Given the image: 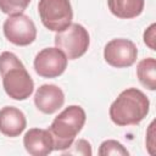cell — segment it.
<instances>
[{
    "label": "cell",
    "mask_w": 156,
    "mask_h": 156,
    "mask_svg": "<svg viewBox=\"0 0 156 156\" xmlns=\"http://www.w3.org/2000/svg\"><path fill=\"white\" fill-rule=\"evenodd\" d=\"M0 76L5 93L13 100L28 99L34 91V82L22 61L11 51L0 54Z\"/></svg>",
    "instance_id": "cell-1"
},
{
    "label": "cell",
    "mask_w": 156,
    "mask_h": 156,
    "mask_svg": "<svg viewBox=\"0 0 156 156\" xmlns=\"http://www.w3.org/2000/svg\"><path fill=\"white\" fill-rule=\"evenodd\" d=\"M150 111L147 96L136 88L124 89L111 104L108 115L118 127L139 124Z\"/></svg>",
    "instance_id": "cell-2"
},
{
    "label": "cell",
    "mask_w": 156,
    "mask_h": 156,
    "mask_svg": "<svg viewBox=\"0 0 156 156\" xmlns=\"http://www.w3.org/2000/svg\"><path fill=\"white\" fill-rule=\"evenodd\" d=\"M87 115L82 106L69 105L61 111L49 127L54 141V150L63 151L71 146L85 124Z\"/></svg>",
    "instance_id": "cell-3"
},
{
    "label": "cell",
    "mask_w": 156,
    "mask_h": 156,
    "mask_svg": "<svg viewBox=\"0 0 156 156\" xmlns=\"http://www.w3.org/2000/svg\"><path fill=\"white\" fill-rule=\"evenodd\" d=\"M90 37L88 30L79 23H71L66 29L55 35V46L60 49L68 60L82 57L89 49Z\"/></svg>",
    "instance_id": "cell-4"
},
{
    "label": "cell",
    "mask_w": 156,
    "mask_h": 156,
    "mask_svg": "<svg viewBox=\"0 0 156 156\" xmlns=\"http://www.w3.org/2000/svg\"><path fill=\"white\" fill-rule=\"evenodd\" d=\"M38 12L44 27L56 33L66 29L73 20L69 0H39Z\"/></svg>",
    "instance_id": "cell-5"
},
{
    "label": "cell",
    "mask_w": 156,
    "mask_h": 156,
    "mask_svg": "<svg viewBox=\"0 0 156 156\" xmlns=\"http://www.w3.org/2000/svg\"><path fill=\"white\" fill-rule=\"evenodd\" d=\"M2 30L5 38L17 46L30 45L37 38V27L33 20L23 12L10 15L2 24Z\"/></svg>",
    "instance_id": "cell-6"
},
{
    "label": "cell",
    "mask_w": 156,
    "mask_h": 156,
    "mask_svg": "<svg viewBox=\"0 0 156 156\" xmlns=\"http://www.w3.org/2000/svg\"><path fill=\"white\" fill-rule=\"evenodd\" d=\"M104 58L110 66L116 68L130 67L138 58L136 45L129 39H112L104 48Z\"/></svg>",
    "instance_id": "cell-7"
},
{
    "label": "cell",
    "mask_w": 156,
    "mask_h": 156,
    "mask_svg": "<svg viewBox=\"0 0 156 156\" xmlns=\"http://www.w3.org/2000/svg\"><path fill=\"white\" fill-rule=\"evenodd\" d=\"M68 58L66 55L55 48H45L40 50L33 61L34 71L43 78H56L67 68Z\"/></svg>",
    "instance_id": "cell-8"
},
{
    "label": "cell",
    "mask_w": 156,
    "mask_h": 156,
    "mask_svg": "<svg viewBox=\"0 0 156 156\" xmlns=\"http://www.w3.org/2000/svg\"><path fill=\"white\" fill-rule=\"evenodd\" d=\"M65 104V93L62 89L55 84H43L34 94L35 107L45 113L52 115L58 111Z\"/></svg>",
    "instance_id": "cell-9"
},
{
    "label": "cell",
    "mask_w": 156,
    "mask_h": 156,
    "mask_svg": "<svg viewBox=\"0 0 156 156\" xmlns=\"http://www.w3.org/2000/svg\"><path fill=\"white\" fill-rule=\"evenodd\" d=\"M23 146L32 156H46L54 151V141L49 129L30 128L23 136Z\"/></svg>",
    "instance_id": "cell-10"
},
{
    "label": "cell",
    "mask_w": 156,
    "mask_h": 156,
    "mask_svg": "<svg viewBox=\"0 0 156 156\" xmlns=\"http://www.w3.org/2000/svg\"><path fill=\"white\" fill-rule=\"evenodd\" d=\"M27 127L24 113L15 106H5L0 110V133L16 138L23 133Z\"/></svg>",
    "instance_id": "cell-11"
},
{
    "label": "cell",
    "mask_w": 156,
    "mask_h": 156,
    "mask_svg": "<svg viewBox=\"0 0 156 156\" xmlns=\"http://www.w3.org/2000/svg\"><path fill=\"white\" fill-rule=\"evenodd\" d=\"M145 0H107L110 12L122 20L135 18L141 15Z\"/></svg>",
    "instance_id": "cell-12"
},
{
    "label": "cell",
    "mask_w": 156,
    "mask_h": 156,
    "mask_svg": "<svg viewBox=\"0 0 156 156\" xmlns=\"http://www.w3.org/2000/svg\"><path fill=\"white\" fill-rule=\"evenodd\" d=\"M136 77L143 87L154 91L156 89V60L145 57L136 65Z\"/></svg>",
    "instance_id": "cell-13"
},
{
    "label": "cell",
    "mask_w": 156,
    "mask_h": 156,
    "mask_svg": "<svg viewBox=\"0 0 156 156\" xmlns=\"http://www.w3.org/2000/svg\"><path fill=\"white\" fill-rule=\"evenodd\" d=\"M98 154L100 156H110V155H116V156H128L129 151L117 140L113 139H107L100 144Z\"/></svg>",
    "instance_id": "cell-14"
},
{
    "label": "cell",
    "mask_w": 156,
    "mask_h": 156,
    "mask_svg": "<svg viewBox=\"0 0 156 156\" xmlns=\"http://www.w3.org/2000/svg\"><path fill=\"white\" fill-rule=\"evenodd\" d=\"M30 0H0V11L6 15L22 13L29 5Z\"/></svg>",
    "instance_id": "cell-15"
},
{
    "label": "cell",
    "mask_w": 156,
    "mask_h": 156,
    "mask_svg": "<svg viewBox=\"0 0 156 156\" xmlns=\"http://www.w3.org/2000/svg\"><path fill=\"white\" fill-rule=\"evenodd\" d=\"M93 154L91 145L85 139L74 140L69 147L62 151V155H76V156H90Z\"/></svg>",
    "instance_id": "cell-16"
},
{
    "label": "cell",
    "mask_w": 156,
    "mask_h": 156,
    "mask_svg": "<svg viewBox=\"0 0 156 156\" xmlns=\"http://www.w3.org/2000/svg\"><path fill=\"white\" fill-rule=\"evenodd\" d=\"M143 39H144V43L145 45L151 49V50H156V24L152 23L150 24L145 32H144V35H143Z\"/></svg>",
    "instance_id": "cell-17"
},
{
    "label": "cell",
    "mask_w": 156,
    "mask_h": 156,
    "mask_svg": "<svg viewBox=\"0 0 156 156\" xmlns=\"http://www.w3.org/2000/svg\"><path fill=\"white\" fill-rule=\"evenodd\" d=\"M154 127H155V122H151V124L149 126V129H147V140H146V146H147V150L152 155L154 154V150L152 147H155V141H154Z\"/></svg>",
    "instance_id": "cell-18"
}]
</instances>
